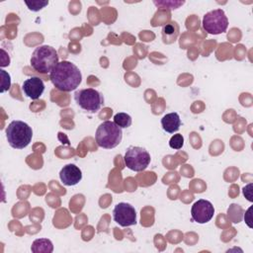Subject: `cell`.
<instances>
[{
  "label": "cell",
  "mask_w": 253,
  "mask_h": 253,
  "mask_svg": "<svg viewBox=\"0 0 253 253\" xmlns=\"http://www.w3.org/2000/svg\"><path fill=\"white\" fill-rule=\"evenodd\" d=\"M49 79L57 90L71 92L80 85L82 74L74 63L63 60L58 62L51 70Z\"/></svg>",
  "instance_id": "1"
},
{
  "label": "cell",
  "mask_w": 253,
  "mask_h": 253,
  "mask_svg": "<svg viewBox=\"0 0 253 253\" xmlns=\"http://www.w3.org/2000/svg\"><path fill=\"white\" fill-rule=\"evenodd\" d=\"M58 63V55L50 45L44 44L37 47L31 56L32 67L40 73H50Z\"/></svg>",
  "instance_id": "2"
},
{
  "label": "cell",
  "mask_w": 253,
  "mask_h": 253,
  "mask_svg": "<svg viewBox=\"0 0 253 253\" xmlns=\"http://www.w3.org/2000/svg\"><path fill=\"white\" fill-rule=\"evenodd\" d=\"M6 137L11 147L24 149L32 140L33 129L25 122L12 121L6 128Z\"/></svg>",
  "instance_id": "3"
},
{
  "label": "cell",
  "mask_w": 253,
  "mask_h": 253,
  "mask_svg": "<svg viewBox=\"0 0 253 253\" xmlns=\"http://www.w3.org/2000/svg\"><path fill=\"white\" fill-rule=\"evenodd\" d=\"M123 138V130L114 122L105 121L96 129L95 139L98 146L105 149L117 147Z\"/></svg>",
  "instance_id": "4"
},
{
  "label": "cell",
  "mask_w": 253,
  "mask_h": 253,
  "mask_svg": "<svg viewBox=\"0 0 253 253\" xmlns=\"http://www.w3.org/2000/svg\"><path fill=\"white\" fill-rule=\"evenodd\" d=\"M76 104L89 113L98 112L104 104L103 95L93 88L80 89L74 93Z\"/></svg>",
  "instance_id": "5"
},
{
  "label": "cell",
  "mask_w": 253,
  "mask_h": 253,
  "mask_svg": "<svg viewBox=\"0 0 253 253\" xmlns=\"http://www.w3.org/2000/svg\"><path fill=\"white\" fill-rule=\"evenodd\" d=\"M124 161L128 169L135 172H140L147 168L151 161V157L145 148L139 146H130L125 153Z\"/></svg>",
  "instance_id": "6"
},
{
  "label": "cell",
  "mask_w": 253,
  "mask_h": 253,
  "mask_svg": "<svg viewBox=\"0 0 253 253\" xmlns=\"http://www.w3.org/2000/svg\"><path fill=\"white\" fill-rule=\"evenodd\" d=\"M203 28L211 35H219L226 31L228 19L222 9H214L208 12L203 18Z\"/></svg>",
  "instance_id": "7"
},
{
  "label": "cell",
  "mask_w": 253,
  "mask_h": 253,
  "mask_svg": "<svg viewBox=\"0 0 253 253\" xmlns=\"http://www.w3.org/2000/svg\"><path fill=\"white\" fill-rule=\"evenodd\" d=\"M114 220L121 226L126 227L136 223V211L135 209L127 203H119L116 205L113 211Z\"/></svg>",
  "instance_id": "8"
},
{
  "label": "cell",
  "mask_w": 253,
  "mask_h": 253,
  "mask_svg": "<svg viewBox=\"0 0 253 253\" xmlns=\"http://www.w3.org/2000/svg\"><path fill=\"white\" fill-rule=\"evenodd\" d=\"M214 213V208L210 201L198 200L194 203L191 209L192 219L198 223L209 222Z\"/></svg>",
  "instance_id": "9"
},
{
  "label": "cell",
  "mask_w": 253,
  "mask_h": 253,
  "mask_svg": "<svg viewBox=\"0 0 253 253\" xmlns=\"http://www.w3.org/2000/svg\"><path fill=\"white\" fill-rule=\"evenodd\" d=\"M22 89L27 97L32 100H37L42 95L44 91V84L41 78L33 76L23 82Z\"/></svg>",
  "instance_id": "10"
},
{
  "label": "cell",
  "mask_w": 253,
  "mask_h": 253,
  "mask_svg": "<svg viewBox=\"0 0 253 253\" xmlns=\"http://www.w3.org/2000/svg\"><path fill=\"white\" fill-rule=\"evenodd\" d=\"M59 178L65 186H75L81 181L82 172L75 164H67L61 168Z\"/></svg>",
  "instance_id": "11"
},
{
  "label": "cell",
  "mask_w": 253,
  "mask_h": 253,
  "mask_svg": "<svg viewBox=\"0 0 253 253\" xmlns=\"http://www.w3.org/2000/svg\"><path fill=\"white\" fill-rule=\"evenodd\" d=\"M162 128L168 133H174L179 130L181 126V120L178 113L173 112L163 116L161 119Z\"/></svg>",
  "instance_id": "12"
},
{
  "label": "cell",
  "mask_w": 253,
  "mask_h": 253,
  "mask_svg": "<svg viewBox=\"0 0 253 253\" xmlns=\"http://www.w3.org/2000/svg\"><path fill=\"white\" fill-rule=\"evenodd\" d=\"M31 250L34 253H51L53 251V245L49 239L40 238L33 242Z\"/></svg>",
  "instance_id": "13"
},
{
  "label": "cell",
  "mask_w": 253,
  "mask_h": 253,
  "mask_svg": "<svg viewBox=\"0 0 253 253\" xmlns=\"http://www.w3.org/2000/svg\"><path fill=\"white\" fill-rule=\"evenodd\" d=\"M114 123L121 128H126L131 126V117L126 113H118L114 116Z\"/></svg>",
  "instance_id": "14"
},
{
  "label": "cell",
  "mask_w": 253,
  "mask_h": 253,
  "mask_svg": "<svg viewBox=\"0 0 253 253\" xmlns=\"http://www.w3.org/2000/svg\"><path fill=\"white\" fill-rule=\"evenodd\" d=\"M184 145V137L182 134H174L169 140V146L173 149H180Z\"/></svg>",
  "instance_id": "15"
},
{
  "label": "cell",
  "mask_w": 253,
  "mask_h": 253,
  "mask_svg": "<svg viewBox=\"0 0 253 253\" xmlns=\"http://www.w3.org/2000/svg\"><path fill=\"white\" fill-rule=\"evenodd\" d=\"M1 73V93L7 91L10 86H11V77L9 75V73H7L5 70L1 69L0 70Z\"/></svg>",
  "instance_id": "16"
},
{
  "label": "cell",
  "mask_w": 253,
  "mask_h": 253,
  "mask_svg": "<svg viewBox=\"0 0 253 253\" xmlns=\"http://www.w3.org/2000/svg\"><path fill=\"white\" fill-rule=\"evenodd\" d=\"M25 4L28 6V8L31 11L38 12L42 8H44L46 5H48V1H32V2L25 1Z\"/></svg>",
  "instance_id": "17"
},
{
  "label": "cell",
  "mask_w": 253,
  "mask_h": 253,
  "mask_svg": "<svg viewBox=\"0 0 253 253\" xmlns=\"http://www.w3.org/2000/svg\"><path fill=\"white\" fill-rule=\"evenodd\" d=\"M162 32H163V35L172 36V35H174V32H175V26L172 24H167L166 26L163 27Z\"/></svg>",
  "instance_id": "18"
},
{
  "label": "cell",
  "mask_w": 253,
  "mask_h": 253,
  "mask_svg": "<svg viewBox=\"0 0 253 253\" xmlns=\"http://www.w3.org/2000/svg\"><path fill=\"white\" fill-rule=\"evenodd\" d=\"M251 188H252V184H249V185H247L246 187L243 188V195H244L245 198H247V200L250 201V202L253 201V200H252V194H251V193H252Z\"/></svg>",
  "instance_id": "19"
},
{
  "label": "cell",
  "mask_w": 253,
  "mask_h": 253,
  "mask_svg": "<svg viewBox=\"0 0 253 253\" xmlns=\"http://www.w3.org/2000/svg\"><path fill=\"white\" fill-rule=\"evenodd\" d=\"M250 211H251V208H249L248 209V211H247V215H248V217H246V216H244V220L246 221V223L248 224V226L249 227H252V225H251V223H250V221H251V217H250Z\"/></svg>",
  "instance_id": "20"
}]
</instances>
